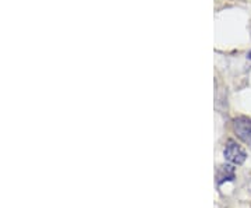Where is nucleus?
<instances>
[{
	"label": "nucleus",
	"instance_id": "nucleus-1",
	"mask_svg": "<svg viewBox=\"0 0 251 208\" xmlns=\"http://www.w3.org/2000/svg\"><path fill=\"white\" fill-rule=\"evenodd\" d=\"M224 155L225 159L229 163H232V165H242L247 158L246 151L237 143H234L233 140L227 141V144H226L224 150Z\"/></svg>",
	"mask_w": 251,
	"mask_h": 208
},
{
	"label": "nucleus",
	"instance_id": "nucleus-2",
	"mask_svg": "<svg viewBox=\"0 0 251 208\" xmlns=\"http://www.w3.org/2000/svg\"><path fill=\"white\" fill-rule=\"evenodd\" d=\"M234 133L237 137L243 140L246 144L251 147V119L237 118L233 120Z\"/></svg>",
	"mask_w": 251,
	"mask_h": 208
},
{
	"label": "nucleus",
	"instance_id": "nucleus-3",
	"mask_svg": "<svg viewBox=\"0 0 251 208\" xmlns=\"http://www.w3.org/2000/svg\"><path fill=\"white\" fill-rule=\"evenodd\" d=\"M218 184H222L224 182H232L234 181V168L230 165H224L219 168L218 171Z\"/></svg>",
	"mask_w": 251,
	"mask_h": 208
},
{
	"label": "nucleus",
	"instance_id": "nucleus-4",
	"mask_svg": "<svg viewBox=\"0 0 251 208\" xmlns=\"http://www.w3.org/2000/svg\"><path fill=\"white\" fill-rule=\"evenodd\" d=\"M249 59H251V51H250V52H249Z\"/></svg>",
	"mask_w": 251,
	"mask_h": 208
},
{
	"label": "nucleus",
	"instance_id": "nucleus-5",
	"mask_svg": "<svg viewBox=\"0 0 251 208\" xmlns=\"http://www.w3.org/2000/svg\"><path fill=\"white\" fill-rule=\"evenodd\" d=\"M250 27H251V24H250Z\"/></svg>",
	"mask_w": 251,
	"mask_h": 208
}]
</instances>
